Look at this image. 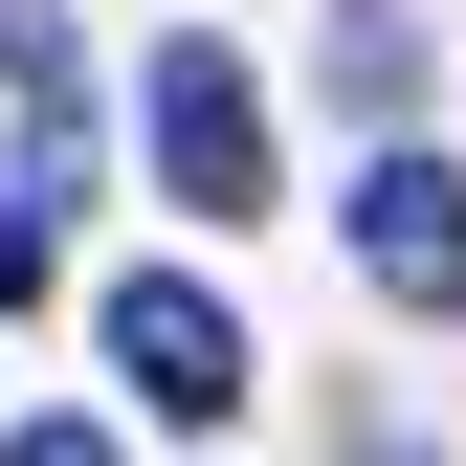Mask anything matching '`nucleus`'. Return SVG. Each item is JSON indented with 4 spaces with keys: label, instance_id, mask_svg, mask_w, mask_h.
<instances>
[{
    "label": "nucleus",
    "instance_id": "6e6552de",
    "mask_svg": "<svg viewBox=\"0 0 466 466\" xmlns=\"http://www.w3.org/2000/svg\"><path fill=\"white\" fill-rule=\"evenodd\" d=\"M378 466H400V444H378Z\"/></svg>",
    "mask_w": 466,
    "mask_h": 466
},
{
    "label": "nucleus",
    "instance_id": "0eeeda50",
    "mask_svg": "<svg viewBox=\"0 0 466 466\" xmlns=\"http://www.w3.org/2000/svg\"><path fill=\"white\" fill-rule=\"evenodd\" d=\"M0 466H111V422H23V444H0Z\"/></svg>",
    "mask_w": 466,
    "mask_h": 466
},
{
    "label": "nucleus",
    "instance_id": "f257e3e1",
    "mask_svg": "<svg viewBox=\"0 0 466 466\" xmlns=\"http://www.w3.org/2000/svg\"><path fill=\"white\" fill-rule=\"evenodd\" d=\"M134 134H156V200H178V222H245V200H289V178H267V89L222 67V45H156Z\"/></svg>",
    "mask_w": 466,
    "mask_h": 466
},
{
    "label": "nucleus",
    "instance_id": "39448f33",
    "mask_svg": "<svg viewBox=\"0 0 466 466\" xmlns=\"http://www.w3.org/2000/svg\"><path fill=\"white\" fill-rule=\"evenodd\" d=\"M311 67H333V111H422V23H400V0H333Z\"/></svg>",
    "mask_w": 466,
    "mask_h": 466
},
{
    "label": "nucleus",
    "instance_id": "7ed1b4c3",
    "mask_svg": "<svg viewBox=\"0 0 466 466\" xmlns=\"http://www.w3.org/2000/svg\"><path fill=\"white\" fill-rule=\"evenodd\" d=\"M356 267L400 311H466V178L444 156H356Z\"/></svg>",
    "mask_w": 466,
    "mask_h": 466
},
{
    "label": "nucleus",
    "instance_id": "f03ea898",
    "mask_svg": "<svg viewBox=\"0 0 466 466\" xmlns=\"http://www.w3.org/2000/svg\"><path fill=\"white\" fill-rule=\"evenodd\" d=\"M111 378H134L156 400V422H245V311H222V289H178V267H134V289H111Z\"/></svg>",
    "mask_w": 466,
    "mask_h": 466
},
{
    "label": "nucleus",
    "instance_id": "423d86ee",
    "mask_svg": "<svg viewBox=\"0 0 466 466\" xmlns=\"http://www.w3.org/2000/svg\"><path fill=\"white\" fill-rule=\"evenodd\" d=\"M0 67H23V89H67V23H45V0H0Z\"/></svg>",
    "mask_w": 466,
    "mask_h": 466
},
{
    "label": "nucleus",
    "instance_id": "20e7f679",
    "mask_svg": "<svg viewBox=\"0 0 466 466\" xmlns=\"http://www.w3.org/2000/svg\"><path fill=\"white\" fill-rule=\"evenodd\" d=\"M67 200H89V156H67V134H23V178H0V311L67 267Z\"/></svg>",
    "mask_w": 466,
    "mask_h": 466
}]
</instances>
